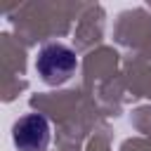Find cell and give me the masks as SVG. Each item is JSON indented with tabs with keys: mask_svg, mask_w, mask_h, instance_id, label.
Returning a JSON list of instances; mask_svg holds the SVG:
<instances>
[{
	"mask_svg": "<svg viewBox=\"0 0 151 151\" xmlns=\"http://www.w3.org/2000/svg\"><path fill=\"white\" fill-rule=\"evenodd\" d=\"M78 68V57L68 45H45L35 57V71L47 85H64Z\"/></svg>",
	"mask_w": 151,
	"mask_h": 151,
	"instance_id": "1",
	"label": "cell"
},
{
	"mask_svg": "<svg viewBox=\"0 0 151 151\" xmlns=\"http://www.w3.org/2000/svg\"><path fill=\"white\" fill-rule=\"evenodd\" d=\"M12 139L19 151H45L50 144V123L42 113H26L12 127Z\"/></svg>",
	"mask_w": 151,
	"mask_h": 151,
	"instance_id": "2",
	"label": "cell"
}]
</instances>
